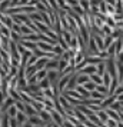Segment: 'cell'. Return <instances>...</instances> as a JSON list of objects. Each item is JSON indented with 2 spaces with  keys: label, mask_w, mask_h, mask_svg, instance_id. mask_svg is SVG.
I'll return each mask as SVG.
<instances>
[{
  "label": "cell",
  "mask_w": 123,
  "mask_h": 127,
  "mask_svg": "<svg viewBox=\"0 0 123 127\" xmlns=\"http://www.w3.org/2000/svg\"><path fill=\"white\" fill-rule=\"evenodd\" d=\"M106 3H107L109 6H115V4H116V0H106Z\"/></svg>",
  "instance_id": "obj_17"
},
{
  "label": "cell",
  "mask_w": 123,
  "mask_h": 127,
  "mask_svg": "<svg viewBox=\"0 0 123 127\" xmlns=\"http://www.w3.org/2000/svg\"><path fill=\"white\" fill-rule=\"evenodd\" d=\"M97 114H99V117L100 119H102V121H107V111H103V110H100L99 113H97Z\"/></svg>",
  "instance_id": "obj_14"
},
{
  "label": "cell",
  "mask_w": 123,
  "mask_h": 127,
  "mask_svg": "<svg viewBox=\"0 0 123 127\" xmlns=\"http://www.w3.org/2000/svg\"><path fill=\"white\" fill-rule=\"evenodd\" d=\"M37 60H39V57L35 56V54H32L29 57V60H27V67H29V66H35V64L37 63Z\"/></svg>",
  "instance_id": "obj_12"
},
{
  "label": "cell",
  "mask_w": 123,
  "mask_h": 127,
  "mask_svg": "<svg viewBox=\"0 0 123 127\" xmlns=\"http://www.w3.org/2000/svg\"><path fill=\"white\" fill-rule=\"evenodd\" d=\"M76 127H84V126H83V124H80V123H79V124H77Z\"/></svg>",
  "instance_id": "obj_18"
},
{
  "label": "cell",
  "mask_w": 123,
  "mask_h": 127,
  "mask_svg": "<svg viewBox=\"0 0 123 127\" xmlns=\"http://www.w3.org/2000/svg\"><path fill=\"white\" fill-rule=\"evenodd\" d=\"M90 81H93V83H97V84H103V77L99 76L97 73H94V74H90Z\"/></svg>",
  "instance_id": "obj_8"
},
{
  "label": "cell",
  "mask_w": 123,
  "mask_h": 127,
  "mask_svg": "<svg viewBox=\"0 0 123 127\" xmlns=\"http://www.w3.org/2000/svg\"><path fill=\"white\" fill-rule=\"evenodd\" d=\"M53 53H54V54H57V56H62V54L65 53V50H63V47H62V46H54V47H53Z\"/></svg>",
  "instance_id": "obj_13"
},
{
  "label": "cell",
  "mask_w": 123,
  "mask_h": 127,
  "mask_svg": "<svg viewBox=\"0 0 123 127\" xmlns=\"http://www.w3.org/2000/svg\"><path fill=\"white\" fill-rule=\"evenodd\" d=\"M16 120H17V123L20 124V126H23L24 123H27V119H26V116H24L23 111H19L17 116H16Z\"/></svg>",
  "instance_id": "obj_7"
},
{
  "label": "cell",
  "mask_w": 123,
  "mask_h": 127,
  "mask_svg": "<svg viewBox=\"0 0 123 127\" xmlns=\"http://www.w3.org/2000/svg\"><path fill=\"white\" fill-rule=\"evenodd\" d=\"M96 83H93V81H89V83H86V84H84V89H86V90H87V92H94V90H96Z\"/></svg>",
  "instance_id": "obj_10"
},
{
  "label": "cell",
  "mask_w": 123,
  "mask_h": 127,
  "mask_svg": "<svg viewBox=\"0 0 123 127\" xmlns=\"http://www.w3.org/2000/svg\"><path fill=\"white\" fill-rule=\"evenodd\" d=\"M47 74H49V70H47V69L39 70V71L36 73V77H37V81L40 83L41 80H44V79H47Z\"/></svg>",
  "instance_id": "obj_4"
},
{
  "label": "cell",
  "mask_w": 123,
  "mask_h": 127,
  "mask_svg": "<svg viewBox=\"0 0 123 127\" xmlns=\"http://www.w3.org/2000/svg\"><path fill=\"white\" fill-rule=\"evenodd\" d=\"M47 70H59V62L54 59V60H49V63L46 66ZM60 71V70H59Z\"/></svg>",
  "instance_id": "obj_6"
},
{
  "label": "cell",
  "mask_w": 123,
  "mask_h": 127,
  "mask_svg": "<svg viewBox=\"0 0 123 127\" xmlns=\"http://www.w3.org/2000/svg\"><path fill=\"white\" fill-rule=\"evenodd\" d=\"M96 92L102 93V94H105V96H106V94L109 96V89H107L105 84H100V86H97V87H96Z\"/></svg>",
  "instance_id": "obj_9"
},
{
  "label": "cell",
  "mask_w": 123,
  "mask_h": 127,
  "mask_svg": "<svg viewBox=\"0 0 123 127\" xmlns=\"http://www.w3.org/2000/svg\"><path fill=\"white\" fill-rule=\"evenodd\" d=\"M106 111H107V113H109V114H110L112 117H113V119H115V120H116L117 123H119V116H117L116 113H115V111H112V110H106Z\"/></svg>",
  "instance_id": "obj_16"
},
{
  "label": "cell",
  "mask_w": 123,
  "mask_h": 127,
  "mask_svg": "<svg viewBox=\"0 0 123 127\" xmlns=\"http://www.w3.org/2000/svg\"><path fill=\"white\" fill-rule=\"evenodd\" d=\"M40 87H41V90H46V89H49L50 87V84H52V81L49 80V79H44V80H41L40 83Z\"/></svg>",
  "instance_id": "obj_11"
},
{
  "label": "cell",
  "mask_w": 123,
  "mask_h": 127,
  "mask_svg": "<svg viewBox=\"0 0 123 127\" xmlns=\"http://www.w3.org/2000/svg\"><path fill=\"white\" fill-rule=\"evenodd\" d=\"M16 107H17L19 111H23L24 113V104L22 103V101H16Z\"/></svg>",
  "instance_id": "obj_15"
},
{
  "label": "cell",
  "mask_w": 123,
  "mask_h": 127,
  "mask_svg": "<svg viewBox=\"0 0 123 127\" xmlns=\"http://www.w3.org/2000/svg\"><path fill=\"white\" fill-rule=\"evenodd\" d=\"M29 121L33 124V126H43V124H44V121L41 120L40 117H37V116H32V117L29 119Z\"/></svg>",
  "instance_id": "obj_5"
},
{
  "label": "cell",
  "mask_w": 123,
  "mask_h": 127,
  "mask_svg": "<svg viewBox=\"0 0 123 127\" xmlns=\"http://www.w3.org/2000/svg\"><path fill=\"white\" fill-rule=\"evenodd\" d=\"M53 44L47 43V41H37V49H40L41 52H46V53H53Z\"/></svg>",
  "instance_id": "obj_1"
},
{
  "label": "cell",
  "mask_w": 123,
  "mask_h": 127,
  "mask_svg": "<svg viewBox=\"0 0 123 127\" xmlns=\"http://www.w3.org/2000/svg\"><path fill=\"white\" fill-rule=\"evenodd\" d=\"M24 114H29L32 117V116L37 114V111H36V109L30 103H24Z\"/></svg>",
  "instance_id": "obj_3"
},
{
  "label": "cell",
  "mask_w": 123,
  "mask_h": 127,
  "mask_svg": "<svg viewBox=\"0 0 123 127\" xmlns=\"http://www.w3.org/2000/svg\"><path fill=\"white\" fill-rule=\"evenodd\" d=\"M89 81H90V76L77 73V84H79V86H84V84L89 83Z\"/></svg>",
  "instance_id": "obj_2"
}]
</instances>
